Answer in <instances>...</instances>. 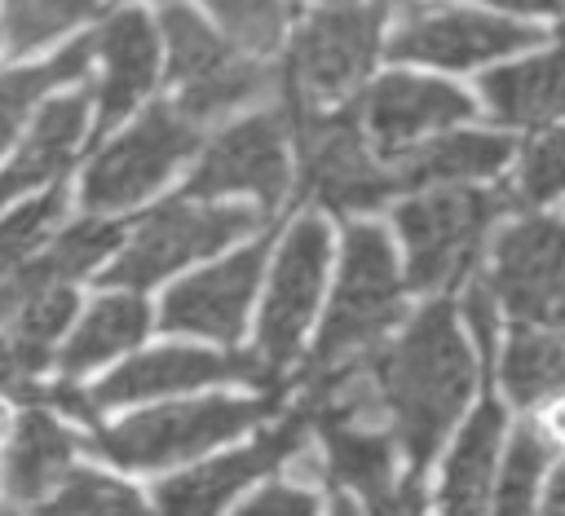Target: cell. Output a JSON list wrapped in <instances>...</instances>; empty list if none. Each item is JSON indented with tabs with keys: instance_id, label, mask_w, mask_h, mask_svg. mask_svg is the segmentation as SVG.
<instances>
[{
	"instance_id": "obj_24",
	"label": "cell",
	"mask_w": 565,
	"mask_h": 516,
	"mask_svg": "<svg viewBox=\"0 0 565 516\" xmlns=\"http://www.w3.org/2000/svg\"><path fill=\"white\" fill-rule=\"evenodd\" d=\"M327 441V476L358 490L362 503H375L393 490V441L349 419H318Z\"/></svg>"
},
{
	"instance_id": "obj_34",
	"label": "cell",
	"mask_w": 565,
	"mask_h": 516,
	"mask_svg": "<svg viewBox=\"0 0 565 516\" xmlns=\"http://www.w3.org/2000/svg\"><path fill=\"white\" fill-rule=\"evenodd\" d=\"M62 207H66V194H62V190H49V194L31 198L26 207H18V212H9V216L0 221V282H4L13 269L26 265V256L44 243V234H49V225L62 216Z\"/></svg>"
},
{
	"instance_id": "obj_6",
	"label": "cell",
	"mask_w": 565,
	"mask_h": 516,
	"mask_svg": "<svg viewBox=\"0 0 565 516\" xmlns=\"http://www.w3.org/2000/svg\"><path fill=\"white\" fill-rule=\"evenodd\" d=\"M287 119H296L300 150H305V181L300 190L313 194L327 212L349 216V212H371L388 194H397L393 168H380L358 132L353 110L340 115H309V106L287 97Z\"/></svg>"
},
{
	"instance_id": "obj_19",
	"label": "cell",
	"mask_w": 565,
	"mask_h": 516,
	"mask_svg": "<svg viewBox=\"0 0 565 516\" xmlns=\"http://www.w3.org/2000/svg\"><path fill=\"white\" fill-rule=\"evenodd\" d=\"M512 159V141L503 132H441L419 150H406L393 159L397 190H424V185H468L481 176H494Z\"/></svg>"
},
{
	"instance_id": "obj_22",
	"label": "cell",
	"mask_w": 565,
	"mask_h": 516,
	"mask_svg": "<svg viewBox=\"0 0 565 516\" xmlns=\"http://www.w3.org/2000/svg\"><path fill=\"white\" fill-rule=\"evenodd\" d=\"M481 97L503 123H552L565 115V49L499 66L481 79Z\"/></svg>"
},
{
	"instance_id": "obj_16",
	"label": "cell",
	"mask_w": 565,
	"mask_h": 516,
	"mask_svg": "<svg viewBox=\"0 0 565 516\" xmlns=\"http://www.w3.org/2000/svg\"><path fill=\"white\" fill-rule=\"evenodd\" d=\"M468 115H472L468 93H459L441 79H424V75H384L362 97L366 132L375 137V146L384 154H402L415 137L463 123Z\"/></svg>"
},
{
	"instance_id": "obj_13",
	"label": "cell",
	"mask_w": 565,
	"mask_h": 516,
	"mask_svg": "<svg viewBox=\"0 0 565 516\" xmlns=\"http://www.w3.org/2000/svg\"><path fill=\"white\" fill-rule=\"evenodd\" d=\"M309 406H296L274 432L252 441L247 450H234L225 459H212L203 467H190L172 481H159L154 490V516H216L247 481L274 472L291 450H300L305 428H309Z\"/></svg>"
},
{
	"instance_id": "obj_23",
	"label": "cell",
	"mask_w": 565,
	"mask_h": 516,
	"mask_svg": "<svg viewBox=\"0 0 565 516\" xmlns=\"http://www.w3.org/2000/svg\"><path fill=\"white\" fill-rule=\"evenodd\" d=\"M71 432L49 415V410H26L18 419V432H13V445L4 454V494L13 503H35L44 498V490L53 481L66 476V463H71Z\"/></svg>"
},
{
	"instance_id": "obj_1",
	"label": "cell",
	"mask_w": 565,
	"mask_h": 516,
	"mask_svg": "<svg viewBox=\"0 0 565 516\" xmlns=\"http://www.w3.org/2000/svg\"><path fill=\"white\" fill-rule=\"evenodd\" d=\"M371 379L393 415V437L406 450L411 476L419 481L477 384V362L459 335L455 309L446 300L424 304L402 340L371 357Z\"/></svg>"
},
{
	"instance_id": "obj_14",
	"label": "cell",
	"mask_w": 565,
	"mask_h": 516,
	"mask_svg": "<svg viewBox=\"0 0 565 516\" xmlns=\"http://www.w3.org/2000/svg\"><path fill=\"white\" fill-rule=\"evenodd\" d=\"M221 379H247V384H265V388L278 384V375H269L256 353L154 348V353H141V357L124 362L119 370H110L93 388L88 401L93 406H124V401H141V397H159V393H185V388H203V384H221Z\"/></svg>"
},
{
	"instance_id": "obj_26",
	"label": "cell",
	"mask_w": 565,
	"mask_h": 516,
	"mask_svg": "<svg viewBox=\"0 0 565 516\" xmlns=\"http://www.w3.org/2000/svg\"><path fill=\"white\" fill-rule=\"evenodd\" d=\"M503 388L521 406H539L565 393V331L516 326L503 348Z\"/></svg>"
},
{
	"instance_id": "obj_39",
	"label": "cell",
	"mask_w": 565,
	"mask_h": 516,
	"mask_svg": "<svg viewBox=\"0 0 565 516\" xmlns=\"http://www.w3.org/2000/svg\"><path fill=\"white\" fill-rule=\"evenodd\" d=\"M419 507H424V494H419V481L415 476H406L402 485H393L384 498L366 503L371 516H419Z\"/></svg>"
},
{
	"instance_id": "obj_44",
	"label": "cell",
	"mask_w": 565,
	"mask_h": 516,
	"mask_svg": "<svg viewBox=\"0 0 565 516\" xmlns=\"http://www.w3.org/2000/svg\"><path fill=\"white\" fill-rule=\"evenodd\" d=\"M561 35H565V31H561Z\"/></svg>"
},
{
	"instance_id": "obj_29",
	"label": "cell",
	"mask_w": 565,
	"mask_h": 516,
	"mask_svg": "<svg viewBox=\"0 0 565 516\" xmlns=\"http://www.w3.org/2000/svg\"><path fill=\"white\" fill-rule=\"evenodd\" d=\"M88 53H93V40H75L71 49H62L57 57L40 62V66H22V71H9L0 75V150L13 141L18 123L26 119V110L57 84L66 79H79L88 71Z\"/></svg>"
},
{
	"instance_id": "obj_4",
	"label": "cell",
	"mask_w": 565,
	"mask_h": 516,
	"mask_svg": "<svg viewBox=\"0 0 565 516\" xmlns=\"http://www.w3.org/2000/svg\"><path fill=\"white\" fill-rule=\"evenodd\" d=\"M278 401H234V397H207V401H185V406H159L141 410L115 428L93 432V450L106 454L119 467H168L181 459L203 454L207 445L230 441L247 423L265 419Z\"/></svg>"
},
{
	"instance_id": "obj_28",
	"label": "cell",
	"mask_w": 565,
	"mask_h": 516,
	"mask_svg": "<svg viewBox=\"0 0 565 516\" xmlns=\"http://www.w3.org/2000/svg\"><path fill=\"white\" fill-rule=\"evenodd\" d=\"M159 26H163V35H168V49H172V66H168V75H172V84L181 79V88H190V84H199V79H207V75H216L221 66H230L238 53L185 4V0H163V9H159Z\"/></svg>"
},
{
	"instance_id": "obj_17",
	"label": "cell",
	"mask_w": 565,
	"mask_h": 516,
	"mask_svg": "<svg viewBox=\"0 0 565 516\" xmlns=\"http://www.w3.org/2000/svg\"><path fill=\"white\" fill-rule=\"evenodd\" d=\"M102 44V57H106V79H102V106H97V128H115L150 88H154V75H159V40H154V26L150 18L124 9L115 13L97 40Z\"/></svg>"
},
{
	"instance_id": "obj_38",
	"label": "cell",
	"mask_w": 565,
	"mask_h": 516,
	"mask_svg": "<svg viewBox=\"0 0 565 516\" xmlns=\"http://www.w3.org/2000/svg\"><path fill=\"white\" fill-rule=\"evenodd\" d=\"M494 309H499L494 291H490L486 282H472L468 295H463V313H468V322H472V335H477L481 353L494 348Z\"/></svg>"
},
{
	"instance_id": "obj_27",
	"label": "cell",
	"mask_w": 565,
	"mask_h": 516,
	"mask_svg": "<svg viewBox=\"0 0 565 516\" xmlns=\"http://www.w3.org/2000/svg\"><path fill=\"white\" fill-rule=\"evenodd\" d=\"M71 313H75V291L66 287V291L31 295L26 304H18V309L4 318V335H0V344H4L9 362H13L26 379L49 362V348H53V340L66 331Z\"/></svg>"
},
{
	"instance_id": "obj_36",
	"label": "cell",
	"mask_w": 565,
	"mask_h": 516,
	"mask_svg": "<svg viewBox=\"0 0 565 516\" xmlns=\"http://www.w3.org/2000/svg\"><path fill=\"white\" fill-rule=\"evenodd\" d=\"M516 194H521L525 203H552V198L565 194V128L543 132V137L525 150Z\"/></svg>"
},
{
	"instance_id": "obj_35",
	"label": "cell",
	"mask_w": 565,
	"mask_h": 516,
	"mask_svg": "<svg viewBox=\"0 0 565 516\" xmlns=\"http://www.w3.org/2000/svg\"><path fill=\"white\" fill-rule=\"evenodd\" d=\"M225 35L243 49V53H269L282 40V0H203Z\"/></svg>"
},
{
	"instance_id": "obj_42",
	"label": "cell",
	"mask_w": 565,
	"mask_h": 516,
	"mask_svg": "<svg viewBox=\"0 0 565 516\" xmlns=\"http://www.w3.org/2000/svg\"><path fill=\"white\" fill-rule=\"evenodd\" d=\"M331 516H362V512H358L349 498H335V503H331Z\"/></svg>"
},
{
	"instance_id": "obj_30",
	"label": "cell",
	"mask_w": 565,
	"mask_h": 516,
	"mask_svg": "<svg viewBox=\"0 0 565 516\" xmlns=\"http://www.w3.org/2000/svg\"><path fill=\"white\" fill-rule=\"evenodd\" d=\"M274 79H278V75H274L269 66H260L256 57H234V62L221 66L216 75H207V79L181 88L177 110H181L190 123L221 119V115H230V110H238V106L265 97V93L274 88Z\"/></svg>"
},
{
	"instance_id": "obj_11",
	"label": "cell",
	"mask_w": 565,
	"mask_h": 516,
	"mask_svg": "<svg viewBox=\"0 0 565 516\" xmlns=\"http://www.w3.org/2000/svg\"><path fill=\"white\" fill-rule=\"evenodd\" d=\"M287 115H252L230 123L203 150V163L185 181L181 198H221V194H256L265 212L278 207L287 190Z\"/></svg>"
},
{
	"instance_id": "obj_31",
	"label": "cell",
	"mask_w": 565,
	"mask_h": 516,
	"mask_svg": "<svg viewBox=\"0 0 565 516\" xmlns=\"http://www.w3.org/2000/svg\"><path fill=\"white\" fill-rule=\"evenodd\" d=\"M93 13L97 0H4V40L13 53H26Z\"/></svg>"
},
{
	"instance_id": "obj_7",
	"label": "cell",
	"mask_w": 565,
	"mask_h": 516,
	"mask_svg": "<svg viewBox=\"0 0 565 516\" xmlns=\"http://www.w3.org/2000/svg\"><path fill=\"white\" fill-rule=\"evenodd\" d=\"M486 287L521 326H565V221L525 216L508 225L494 238Z\"/></svg>"
},
{
	"instance_id": "obj_12",
	"label": "cell",
	"mask_w": 565,
	"mask_h": 516,
	"mask_svg": "<svg viewBox=\"0 0 565 516\" xmlns=\"http://www.w3.org/2000/svg\"><path fill=\"white\" fill-rule=\"evenodd\" d=\"M539 31L525 22H508L477 9H424L406 13L397 35L388 40V57L397 62H433V66H477L490 57H508L525 44H534Z\"/></svg>"
},
{
	"instance_id": "obj_15",
	"label": "cell",
	"mask_w": 565,
	"mask_h": 516,
	"mask_svg": "<svg viewBox=\"0 0 565 516\" xmlns=\"http://www.w3.org/2000/svg\"><path fill=\"white\" fill-rule=\"evenodd\" d=\"M265 251H269V238H260V243L234 251L230 260L177 282L163 300V326L212 335V340H238L243 313H247L252 291L260 282V269H265Z\"/></svg>"
},
{
	"instance_id": "obj_41",
	"label": "cell",
	"mask_w": 565,
	"mask_h": 516,
	"mask_svg": "<svg viewBox=\"0 0 565 516\" xmlns=\"http://www.w3.org/2000/svg\"><path fill=\"white\" fill-rule=\"evenodd\" d=\"M494 4H503L512 13H561L565 9V0H494Z\"/></svg>"
},
{
	"instance_id": "obj_21",
	"label": "cell",
	"mask_w": 565,
	"mask_h": 516,
	"mask_svg": "<svg viewBox=\"0 0 565 516\" xmlns=\"http://www.w3.org/2000/svg\"><path fill=\"white\" fill-rule=\"evenodd\" d=\"M84 115H88V93H66V97L44 101L31 141L0 172V203L35 190L40 181L57 176L71 163V154H75L79 137H84Z\"/></svg>"
},
{
	"instance_id": "obj_3",
	"label": "cell",
	"mask_w": 565,
	"mask_h": 516,
	"mask_svg": "<svg viewBox=\"0 0 565 516\" xmlns=\"http://www.w3.org/2000/svg\"><path fill=\"white\" fill-rule=\"evenodd\" d=\"M508 207H512L508 190H472V185H441L406 198L393 212L397 234L406 243V287L415 291L455 287L472 269L486 229Z\"/></svg>"
},
{
	"instance_id": "obj_5",
	"label": "cell",
	"mask_w": 565,
	"mask_h": 516,
	"mask_svg": "<svg viewBox=\"0 0 565 516\" xmlns=\"http://www.w3.org/2000/svg\"><path fill=\"white\" fill-rule=\"evenodd\" d=\"M260 216L247 212V207H234V203H194V198H172V203H159L132 247L106 269V282L110 287H132V291H146L150 282H159L163 273L199 260V256H212L216 247L234 243L238 234H247Z\"/></svg>"
},
{
	"instance_id": "obj_18",
	"label": "cell",
	"mask_w": 565,
	"mask_h": 516,
	"mask_svg": "<svg viewBox=\"0 0 565 516\" xmlns=\"http://www.w3.org/2000/svg\"><path fill=\"white\" fill-rule=\"evenodd\" d=\"M119 234H124V225H115V221H79V225H71L44 256L26 260L22 269H13V273L0 282V322H4L18 304H26L31 295L75 287V278H84V273L119 243Z\"/></svg>"
},
{
	"instance_id": "obj_25",
	"label": "cell",
	"mask_w": 565,
	"mask_h": 516,
	"mask_svg": "<svg viewBox=\"0 0 565 516\" xmlns=\"http://www.w3.org/2000/svg\"><path fill=\"white\" fill-rule=\"evenodd\" d=\"M146 326H150V309H146L141 295H106L75 326V335L57 353V366L66 375H79V370H88V366L124 353L128 344H137L146 335Z\"/></svg>"
},
{
	"instance_id": "obj_20",
	"label": "cell",
	"mask_w": 565,
	"mask_h": 516,
	"mask_svg": "<svg viewBox=\"0 0 565 516\" xmlns=\"http://www.w3.org/2000/svg\"><path fill=\"white\" fill-rule=\"evenodd\" d=\"M499 441H503V410H499V401H481L446 459V476H441V494H437L441 516H486Z\"/></svg>"
},
{
	"instance_id": "obj_8",
	"label": "cell",
	"mask_w": 565,
	"mask_h": 516,
	"mask_svg": "<svg viewBox=\"0 0 565 516\" xmlns=\"http://www.w3.org/2000/svg\"><path fill=\"white\" fill-rule=\"evenodd\" d=\"M194 146H199V123H190L177 106L154 101L137 119V128H128L93 159L84 176V207L110 212L146 198L172 172V163H181Z\"/></svg>"
},
{
	"instance_id": "obj_32",
	"label": "cell",
	"mask_w": 565,
	"mask_h": 516,
	"mask_svg": "<svg viewBox=\"0 0 565 516\" xmlns=\"http://www.w3.org/2000/svg\"><path fill=\"white\" fill-rule=\"evenodd\" d=\"M44 516H146L141 498L97 472H71L53 503H44Z\"/></svg>"
},
{
	"instance_id": "obj_33",
	"label": "cell",
	"mask_w": 565,
	"mask_h": 516,
	"mask_svg": "<svg viewBox=\"0 0 565 516\" xmlns=\"http://www.w3.org/2000/svg\"><path fill=\"white\" fill-rule=\"evenodd\" d=\"M547 441L534 428H521L508 445V463L499 476V494H494V516H530L534 512V490L547 463Z\"/></svg>"
},
{
	"instance_id": "obj_10",
	"label": "cell",
	"mask_w": 565,
	"mask_h": 516,
	"mask_svg": "<svg viewBox=\"0 0 565 516\" xmlns=\"http://www.w3.org/2000/svg\"><path fill=\"white\" fill-rule=\"evenodd\" d=\"M327 256H331V234L318 216H305L291 225L278 265H274V287L269 300L260 309V344L256 357L269 375H282V366L296 357L300 335L318 309V291H322V273H327Z\"/></svg>"
},
{
	"instance_id": "obj_43",
	"label": "cell",
	"mask_w": 565,
	"mask_h": 516,
	"mask_svg": "<svg viewBox=\"0 0 565 516\" xmlns=\"http://www.w3.org/2000/svg\"><path fill=\"white\" fill-rule=\"evenodd\" d=\"M0 516H18V512H13V507H0Z\"/></svg>"
},
{
	"instance_id": "obj_37",
	"label": "cell",
	"mask_w": 565,
	"mask_h": 516,
	"mask_svg": "<svg viewBox=\"0 0 565 516\" xmlns=\"http://www.w3.org/2000/svg\"><path fill=\"white\" fill-rule=\"evenodd\" d=\"M234 516H318V498L309 490H296V485H265Z\"/></svg>"
},
{
	"instance_id": "obj_40",
	"label": "cell",
	"mask_w": 565,
	"mask_h": 516,
	"mask_svg": "<svg viewBox=\"0 0 565 516\" xmlns=\"http://www.w3.org/2000/svg\"><path fill=\"white\" fill-rule=\"evenodd\" d=\"M543 516H565V463L552 472L547 481V498H543Z\"/></svg>"
},
{
	"instance_id": "obj_9",
	"label": "cell",
	"mask_w": 565,
	"mask_h": 516,
	"mask_svg": "<svg viewBox=\"0 0 565 516\" xmlns=\"http://www.w3.org/2000/svg\"><path fill=\"white\" fill-rule=\"evenodd\" d=\"M380 44V9L362 4H331L313 13L291 49L287 66V97L309 106V101H335L362 84L371 71Z\"/></svg>"
},
{
	"instance_id": "obj_2",
	"label": "cell",
	"mask_w": 565,
	"mask_h": 516,
	"mask_svg": "<svg viewBox=\"0 0 565 516\" xmlns=\"http://www.w3.org/2000/svg\"><path fill=\"white\" fill-rule=\"evenodd\" d=\"M397 318H402V273H397L388 234L380 225H349L340 287L322 322L318 348L305 366V384L340 366L366 362V353L384 340V331Z\"/></svg>"
}]
</instances>
